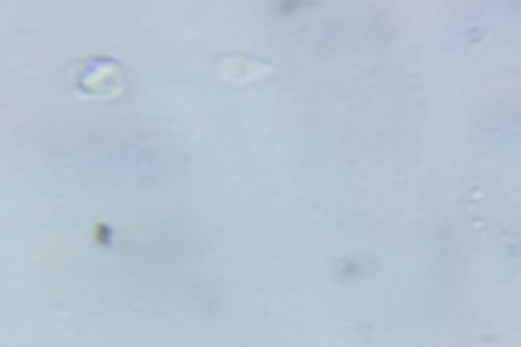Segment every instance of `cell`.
<instances>
[{
    "label": "cell",
    "mask_w": 521,
    "mask_h": 347,
    "mask_svg": "<svg viewBox=\"0 0 521 347\" xmlns=\"http://www.w3.org/2000/svg\"><path fill=\"white\" fill-rule=\"evenodd\" d=\"M273 70V64L255 61V58H247V55H223L218 61L220 79L229 81V84H252V81L273 76Z\"/></svg>",
    "instance_id": "6da1fadb"
},
{
    "label": "cell",
    "mask_w": 521,
    "mask_h": 347,
    "mask_svg": "<svg viewBox=\"0 0 521 347\" xmlns=\"http://www.w3.org/2000/svg\"><path fill=\"white\" fill-rule=\"evenodd\" d=\"M108 79H122L119 67L116 64H108V67H99V73H90L84 76L82 87L87 90V96H102V99H113L119 96L125 87H116V84H108Z\"/></svg>",
    "instance_id": "7a4b0ae2"
}]
</instances>
